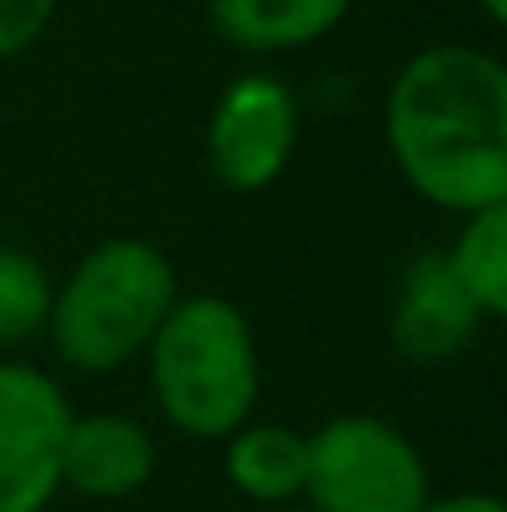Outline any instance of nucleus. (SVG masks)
I'll list each match as a JSON object with an SVG mask.
<instances>
[{
	"mask_svg": "<svg viewBox=\"0 0 507 512\" xmlns=\"http://www.w3.org/2000/svg\"><path fill=\"white\" fill-rule=\"evenodd\" d=\"M383 135L398 174L448 214L507 204V70L478 45H423L388 85Z\"/></svg>",
	"mask_w": 507,
	"mask_h": 512,
	"instance_id": "nucleus-1",
	"label": "nucleus"
},
{
	"mask_svg": "<svg viewBox=\"0 0 507 512\" xmlns=\"http://www.w3.org/2000/svg\"><path fill=\"white\" fill-rule=\"evenodd\" d=\"M174 299L179 274L165 249L135 234H115L100 239L65 284H55L45 334L60 363L80 373H115L145 358Z\"/></svg>",
	"mask_w": 507,
	"mask_h": 512,
	"instance_id": "nucleus-2",
	"label": "nucleus"
},
{
	"mask_svg": "<svg viewBox=\"0 0 507 512\" xmlns=\"http://www.w3.org/2000/svg\"><path fill=\"white\" fill-rule=\"evenodd\" d=\"M150 388L169 423L189 438H229L259 403V343L224 294H179L145 348Z\"/></svg>",
	"mask_w": 507,
	"mask_h": 512,
	"instance_id": "nucleus-3",
	"label": "nucleus"
},
{
	"mask_svg": "<svg viewBox=\"0 0 507 512\" xmlns=\"http://www.w3.org/2000/svg\"><path fill=\"white\" fill-rule=\"evenodd\" d=\"M309 512H418L428 493V463L403 428L373 413L329 418L309 433Z\"/></svg>",
	"mask_w": 507,
	"mask_h": 512,
	"instance_id": "nucleus-4",
	"label": "nucleus"
},
{
	"mask_svg": "<svg viewBox=\"0 0 507 512\" xmlns=\"http://www.w3.org/2000/svg\"><path fill=\"white\" fill-rule=\"evenodd\" d=\"M299 150V100L279 75H239L214 100L204 155L209 174L234 194H259Z\"/></svg>",
	"mask_w": 507,
	"mask_h": 512,
	"instance_id": "nucleus-5",
	"label": "nucleus"
},
{
	"mask_svg": "<svg viewBox=\"0 0 507 512\" xmlns=\"http://www.w3.org/2000/svg\"><path fill=\"white\" fill-rule=\"evenodd\" d=\"M70 403L30 363L0 358V512H45L60 493V443Z\"/></svg>",
	"mask_w": 507,
	"mask_h": 512,
	"instance_id": "nucleus-6",
	"label": "nucleus"
},
{
	"mask_svg": "<svg viewBox=\"0 0 507 512\" xmlns=\"http://www.w3.org/2000/svg\"><path fill=\"white\" fill-rule=\"evenodd\" d=\"M483 309L468 299V289L453 279L443 249L433 254H418L403 279H398V294H393V309H388V343L408 358V363H448L458 358L463 348H473L478 329H483Z\"/></svg>",
	"mask_w": 507,
	"mask_h": 512,
	"instance_id": "nucleus-7",
	"label": "nucleus"
},
{
	"mask_svg": "<svg viewBox=\"0 0 507 512\" xmlns=\"http://www.w3.org/2000/svg\"><path fill=\"white\" fill-rule=\"evenodd\" d=\"M155 478V438L125 413H70L60 443V488L90 503L135 498Z\"/></svg>",
	"mask_w": 507,
	"mask_h": 512,
	"instance_id": "nucleus-8",
	"label": "nucleus"
},
{
	"mask_svg": "<svg viewBox=\"0 0 507 512\" xmlns=\"http://www.w3.org/2000/svg\"><path fill=\"white\" fill-rule=\"evenodd\" d=\"M348 5L353 0H209V25L234 50L284 55L334 35Z\"/></svg>",
	"mask_w": 507,
	"mask_h": 512,
	"instance_id": "nucleus-9",
	"label": "nucleus"
},
{
	"mask_svg": "<svg viewBox=\"0 0 507 512\" xmlns=\"http://www.w3.org/2000/svg\"><path fill=\"white\" fill-rule=\"evenodd\" d=\"M224 473L229 488L249 503L284 508L304 498L309 483V433L289 423H244L224 438Z\"/></svg>",
	"mask_w": 507,
	"mask_h": 512,
	"instance_id": "nucleus-10",
	"label": "nucleus"
},
{
	"mask_svg": "<svg viewBox=\"0 0 507 512\" xmlns=\"http://www.w3.org/2000/svg\"><path fill=\"white\" fill-rule=\"evenodd\" d=\"M453 279L468 289V299L483 309V319L507 314V204L463 214L458 239L443 249Z\"/></svg>",
	"mask_w": 507,
	"mask_h": 512,
	"instance_id": "nucleus-11",
	"label": "nucleus"
},
{
	"mask_svg": "<svg viewBox=\"0 0 507 512\" xmlns=\"http://www.w3.org/2000/svg\"><path fill=\"white\" fill-rule=\"evenodd\" d=\"M50 299H55V284H50L45 264L30 259L25 249L0 244V348H15V343L45 334Z\"/></svg>",
	"mask_w": 507,
	"mask_h": 512,
	"instance_id": "nucleus-12",
	"label": "nucleus"
},
{
	"mask_svg": "<svg viewBox=\"0 0 507 512\" xmlns=\"http://www.w3.org/2000/svg\"><path fill=\"white\" fill-rule=\"evenodd\" d=\"M55 5L60 0H0V60L25 55L55 20Z\"/></svg>",
	"mask_w": 507,
	"mask_h": 512,
	"instance_id": "nucleus-13",
	"label": "nucleus"
},
{
	"mask_svg": "<svg viewBox=\"0 0 507 512\" xmlns=\"http://www.w3.org/2000/svg\"><path fill=\"white\" fill-rule=\"evenodd\" d=\"M418 512H507L493 493H453V498H428Z\"/></svg>",
	"mask_w": 507,
	"mask_h": 512,
	"instance_id": "nucleus-14",
	"label": "nucleus"
},
{
	"mask_svg": "<svg viewBox=\"0 0 507 512\" xmlns=\"http://www.w3.org/2000/svg\"><path fill=\"white\" fill-rule=\"evenodd\" d=\"M478 5H483V15H488L493 25H503L507 20V0H478Z\"/></svg>",
	"mask_w": 507,
	"mask_h": 512,
	"instance_id": "nucleus-15",
	"label": "nucleus"
},
{
	"mask_svg": "<svg viewBox=\"0 0 507 512\" xmlns=\"http://www.w3.org/2000/svg\"><path fill=\"white\" fill-rule=\"evenodd\" d=\"M284 512H309V508H284Z\"/></svg>",
	"mask_w": 507,
	"mask_h": 512,
	"instance_id": "nucleus-16",
	"label": "nucleus"
}]
</instances>
